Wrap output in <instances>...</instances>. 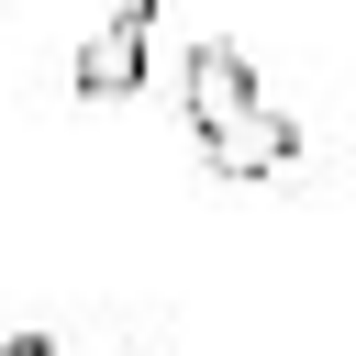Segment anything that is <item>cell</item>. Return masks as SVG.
<instances>
[{"label":"cell","instance_id":"obj_1","mask_svg":"<svg viewBox=\"0 0 356 356\" xmlns=\"http://www.w3.org/2000/svg\"><path fill=\"white\" fill-rule=\"evenodd\" d=\"M178 100H189L200 167H211V178H234V189H256V178H278V167L300 156V122L256 89V67H245V44H234V33H200V44H189Z\"/></svg>","mask_w":356,"mask_h":356},{"label":"cell","instance_id":"obj_2","mask_svg":"<svg viewBox=\"0 0 356 356\" xmlns=\"http://www.w3.org/2000/svg\"><path fill=\"white\" fill-rule=\"evenodd\" d=\"M145 44H156V0L100 11V33L78 44V100H134L145 89Z\"/></svg>","mask_w":356,"mask_h":356}]
</instances>
